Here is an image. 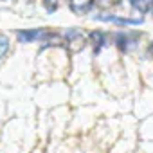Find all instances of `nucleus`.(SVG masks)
I'll list each match as a JSON object with an SVG mask.
<instances>
[{
    "instance_id": "9d476101",
    "label": "nucleus",
    "mask_w": 153,
    "mask_h": 153,
    "mask_svg": "<svg viewBox=\"0 0 153 153\" xmlns=\"http://www.w3.org/2000/svg\"><path fill=\"white\" fill-rule=\"evenodd\" d=\"M148 51H149V54L153 56V42H151V45H149V49H148Z\"/></svg>"
},
{
    "instance_id": "423d86ee",
    "label": "nucleus",
    "mask_w": 153,
    "mask_h": 153,
    "mask_svg": "<svg viewBox=\"0 0 153 153\" xmlns=\"http://www.w3.org/2000/svg\"><path fill=\"white\" fill-rule=\"evenodd\" d=\"M65 43H67V45L76 43V51H79V49H83V45H85V36H83V33L78 31V29H70V31L65 33Z\"/></svg>"
},
{
    "instance_id": "1a4fd4ad",
    "label": "nucleus",
    "mask_w": 153,
    "mask_h": 153,
    "mask_svg": "<svg viewBox=\"0 0 153 153\" xmlns=\"http://www.w3.org/2000/svg\"><path fill=\"white\" fill-rule=\"evenodd\" d=\"M42 4H43L47 13H54L58 9V6H59V0H42Z\"/></svg>"
},
{
    "instance_id": "f03ea898",
    "label": "nucleus",
    "mask_w": 153,
    "mask_h": 153,
    "mask_svg": "<svg viewBox=\"0 0 153 153\" xmlns=\"http://www.w3.org/2000/svg\"><path fill=\"white\" fill-rule=\"evenodd\" d=\"M140 36H142V33H139V31H119L114 34V42L121 52H131L139 45Z\"/></svg>"
},
{
    "instance_id": "0eeeda50",
    "label": "nucleus",
    "mask_w": 153,
    "mask_h": 153,
    "mask_svg": "<svg viewBox=\"0 0 153 153\" xmlns=\"http://www.w3.org/2000/svg\"><path fill=\"white\" fill-rule=\"evenodd\" d=\"M128 2H130V7H131L135 13L146 15V13H149V9H151V2H153V0H128Z\"/></svg>"
},
{
    "instance_id": "20e7f679",
    "label": "nucleus",
    "mask_w": 153,
    "mask_h": 153,
    "mask_svg": "<svg viewBox=\"0 0 153 153\" xmlns=\"http://www.w3.org/2000/svg\"><path fill=\"white\" fill-rule=\"evenodd\" d=\"M88 38H90V43H92L96 54L101 52V49H105V47L108 45V33H105V31H101V29L92 31V33L88 34Z\"/></svg>"
},
{
    "instance_id": "6e6552de",
    "label": "nucleus",
    "mask_w": 153,
    "mask_h": 153,
    "mask_svg": "<svg viewBox=\"0 0 153 153\" xmlns=\"http://www.w3.org/2000/svg\"><path fill=\"white\" fill-rule=\"evenodd\" d=\"M9 47H11V42H9V38H7L6 34H2V33H0V59H2V58H6V54L9 52Z\"/></svg>"
},
{
    "instance_id": "39448f33",
    "label": "nucleus",
    "mask_w": 153,
    "mask_h": 153,
    "mask_svg": "<svg viewBox=\"0 0 153 153\" xmlns=\"http://www.w3.org/2000/svg\"><path fill=\"white\" fill-rule=\"evenodd\" d=\"M96 0H68V9L74 15H87L94 7Z\"/></svg>"
},
{
    "instance_id": "9b49d317",
    "label": "nucleus",
    "mask_w": 153,
    "mask_h": 153,
    "mask_svg": "<svg viewBox=\"0 0 153 153\" xmlns=\"http://www.w3.org/2000/svg\"><path fill=\"white\" fill-rule=\"evenodd\" d=\"M149 13H151V15H153V2H151V9H149Z\"/></svg>"
},
{
    "instance_id": "7ed1b4c3",
    "label": "nucleus",
    "mask_w": 153,
    "mask_h": 153,
    "mask_svg": "<svg viewBox=\"0 0 153 153\" xmlns=\"http://www.w3.org/2000/svg\"><path fill=\"white\" fill-rule=\"evenodd\" d=\"M94 18L101 22H110L115 25H140L142 18H130V16H117V15H96Z\"/></svg>"
},
{
    "instance_id": "f257e3e1",
    "label": "nucleus",
    "mask_w": 153,
    "mask_h": 153,
    "mask_svg": "<svg viewBox=\"0 0 153 153\" xmlns=\"http://www.w3.org/2000/svg\"><path fill=\"white\" fill-rule=\"evenodd\" d=\"M16 38L20 43H34V42H49L52 38H58L56 33L38 27V29H20L16 31Z\"/></svg>"
},
{
    "instance_id": "f8f14e48",
    "label": "nucleus",
    "mask_w": 153,
    "mask_h": 153,
    "mask_svg": "<svg viewBox=\"0 0 153 153\" xmlns=\"http://www.w3.org/2000/svg\"><path fill=\"white\" fill-rule=\"evenodd\" d=\"M0 2H9V0H0Z\"/></svg>"
}]
</instances>
